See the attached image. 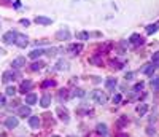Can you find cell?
I'll return each instance as SVG.
<instances>
[{"mask_svg": "<svg viewBox=\"0 0 159 137\" xmlns=\"http://www.w3.org/2000/svg\"><path fill=\"white\" fill-rule=\"evenodd\" d=\"M91 97L96 101V104H99V105H103L105 102H107V94H105L103 91H100V89H94L91 92Z\"/></svg>", "mask_w": 159, "mask_h": 137, "instance_id": "obj_1", "label": "cell"}, {"mask_svg": "<svg viewBox=\"0 0 159 137\" xmlns=\"http://www.w3.org/2000/svg\"><path fill=\"white\" fill-rule=\"evenodd\" d=\"M15 43L19 46V48H25L29 45V38L25 37V35H22V34H18L16 35V40H15Z\"/></svg>", "mask_w": 159, "mask_h": 137, "instance_id": "obj_2", "label": "cell"}, {"mask_svg": "<svg viewBox=\"0 0 159 137\" xmlns=\"http://www.w3.org/2000/svg\"><path fill=\"white\" fill-rule=\"evenodd\" d=\"M32 88H34L32 81H30V80H24L22 83H21V86H19V92H21V94H27Z\"/></svg>", "mask_w": 159, "mask_h": 137, "instance_id": "obj_3", "label": "cell"}, {"mask_svg": "<svg viewBox=\"0 0 159 137\" xmlns=\"http://www.w3.org/2000/svg\"><path fill=\"white\" fill-rule=\"evenodd\" d=\"M129 43H132L134 46H140V45L145 43V40H143V37H140L139 34H132L130 38H129Z\"/></svg>", "mask_w": 159, "mask_h": 137, "instance_id": "obj_4", "label": "cell"}, {"mask_svg": "<svg viewBox=\"0 0 159 137\" xmlns=\"http://www.w3.org/2000/svg\"><path fill=\"white\" fill-rule=\"evenodd\" d=\"M16 35H18V32H15V31L7 32V34L3 35V42L8 43V45H13V43H15V40H16Z\"/></svg>", "mask_w": 159, "mask_h": 137, "instance_id": "obj_5", "label": "cell"}, {"mask_svg": "<svg viewBox=\"0 0 159 137\" xmlns=\"http://www.w3.org/2000/svg\"><path fill=\"white\" fill-rule=\"evenodd\" d=\"M18 125H19V120H18L16 116H8V118L5 120V126H7L8 129H15Z\"/></svg>", "mask_w": 159, "mask_h": 137, "instance_id": "obj_6", "label": "cell"}, {"mask_svg": "<svg viewBox=\"0 0 159 137\" xmlns=\"http://www.w3.org/2000/svg\"><path fill=\"white\" fill-rule=\"evenodd\" d=\"M15 78H16V73L13 72V70H7V72H3V75H2V81H3V83H11Z\"/></svg>", "mask_w": 159, "mask_h": 137, "instance_id": "obj_7", "label": "cell"}, {"mask_svg": "<svg viewBox=\"0 0 159 137\" xmlns=\"http://www.w3.org/2000/svg\"><path fill=\"white\" fill-rule=\"evenodd\" d=\"M69 67H70V64H69L67 61H64V59L57 61V64L54 65V68H56V70H61V72H65V70H69Z\"/></svg>", "mask_w": 159, "mask_h": 137, "instance_id": "obj_8", "label": "cell"}, {"mask_svg": "<svg viewBox=\"0 0 159 137\" xmlns=\"http://www.w3.org/2000/svg\"><path fill=\"white\" fill-rule=\"evenodd\" d=\"M154 70H156V67H154L153 62H151V64H145V65L142 67V73H145V75H153Z\"/></svg>", "mask_w": 159, "mask_h": 137, "instance_id": "obj_9", "label": "cell"}, {"mask_svg": "<svg viewBox=\"0 0 159 137\" xmlns=\"http://www.w3.org/2000/svg\"><path fill=\"white\" fill-rule=\"evenodd\" d=\"M96 132L99 134V135H107V132H108V128H107V125L105 123H99V125L96 126Z\"/></svg>", "mask_w": 159, "mask_h": 137, "instance_id": "obj_10", "label": "cell"}, {"mask_svg": "<svg viewBox=\"0 0 159 137\" xmlns=\"http://www.w3.org/2000/svg\"><path fill=\"white\" fill-rule=\"evenodd\" d=\"M35 22L40 24V26H49V24H52V19L51 18H46V16H37L35 18Z\"/></svg>", "mask_w": 159, "mask_h": 137, "instance_id": "obj_11", "label": "cell"}, {"mask_svg": "<svg viewBox=\"0 0 159 137\" xmlns=\"http://www.w3.org/2000/svg\"><path fill=\"white\" fill-rule=\"evenodd\" d=\"M13 68H21V67H24L25 65V58L24 56H18L15 61H13Z\"/></svg>", "mask_w": 159, "mask_h": 137, "instance_id": "obj_12", "label": "cell"}, {"mask_svg": "<svg viewBox=\"0 0 159 137\" xmlns=\"http://www.w3.org/2000/svg\"><path fill=\"white\" fill-rule=\"evenodd\" d=\"M57 115H59V116H61V120H62V121H65V123H67V121L70 120L69 112L65 110V108H62V107H57Z\"/></svg>", "mask_w": 159, "mask_h": 137, "instance_id": "obj_13", "label": "cell"}, {"mask_svg": "<svg viewBox=\"0 0 159 137\" xmlns=\"http://www.w3.org/2000/svg\"><path fill=\"white\" fill-rule=\"evenodd\" d=\"M29 125H30L32 129H38L40 125H42V121H40L38 116H30V118H29Z\"/></svg>", "mask_w": 159, "mask_h": 137, "instance_id": "obj_14", "label": "cell"}, {"mask_svg": "<svg viewBox=\"0 0 159 137\" xmlns=\"http://www.w3.org/2000/svg\"><path fill=\"white\" fill-rule=\"evenodd\" d=\"M56 38H57V40H69V38H70V32H69L67 29H62V31H59V32L56 34Z\"/></svg>", "mask_w": 159, "mask_h": 137, "instance_id": "obj_15", "label": "cell"}, {"mask_svg": "<svg viewBox=\"0 0 159 137\" xmlns=\"http://www.w3.org/2000/svg\"><path fill=\"white\" fill-rule=\"evenodd\" d=\"M49 104H51V94H43L42 99H40V105L46 108V107H49Z\"/></svg>", "mask_w": 159, "mask_h": 137, "instance_id": "obj_16", "label": "cell"}, {"mask_svg": "<svg viewBox=\"0 0 159 137\" xmlns=\"http://www.w3.org/2000/svg\"><path fill=\"white\" fill-rule=\"evenodd\" d=\"M45 51H46V50H34V51H30L29 58H30V59H38L42 54H45Z\"/></svg>", "mask_w": 159, "mask_h": 137, "instance_id": "obj_17", "label": "cell"}, {"mask_svg": "<svg viewBox=\"0 0 159 137\" xmlns=\"http://www.w3.org/2000/svg\"><path fill=\"white\" fill-rule=\"evenodd\" d=\"M157 29H159V22H156V24H150V26H147V34H148V35H153Z\"/></svg>", "mask_w": 159, "mask_h": 137, "instance_id": "obj_18", "label": "cell"}, {"mask_svg": "<svg viewBox=\"0 0 159 137\" xmlns=\"http://www.w3.org/2000/svg\"><path fill=\"white\" fill-rule=\"evenodd\" d=\"M37 102V94H27L25 96V104L27 105H34Z\"/></svg>", "mask_w": 159, "mask_h": 137, "instance_id": "obj_19", "label": "cell"}, {"mask_svg": "<svg viewBox=\"0 0 159 137\" xmlns=\"http://www.w3.org/2000/svg\"><path fill=\"white\" fill-rule=\"evenodd\" d=\"M73 97H80V99H81V97H84V96H86V91L84 89H81V88H75V91H73Z\"/></svg>", "mask_w": 159, "mask_h": 137, "instance_id": "obj_20", "label": "cell"}, {"mask_svg": "<svg viewBox=\"0 0 159 137\" xmlns=\"http://www.w3.org/2000/svg\"><path fill=\"white\" fill-rule=\"evenodd\" d=\"M43 67H45V64H43L42 61H38V62H34V64L30 65V70H34V72H38V70H42Z\"/></svg>", "mask_w": 159, "mask_h": 137, "instance_id": "obj_21", "label": "cell"}, {"mask_svg": "<svg viewBox=\"0 0 159 137\" xmlns=\"http://www.w3.org/2000/svg\"><path fill=\"white\" fill-rule=\"evenodd\" d=\"M19 116H22V118L30 116V107H21L19 108Z\"/></svg>", "mask_w": 159, "mask_h": 137, "instance_id": "obj_22", "label": "cell"}, {"mask_svg": "<svg viewBox=\"0 0 159 137\" xmlns=\"http://www.w3.org/2000/svg\"><path fill=\"white\" fill-rule=\"evenodd\" d=\"M105 85H107V88H108V89H111V91H113V89L116 88V85H118V83H116V80H115V78H107Z\"/></svg>", "mask_w": 159, "mask_h": 137, "instance_id": "obj_23", "label": "cell"}, {"mask_svg": "<svg viewBox=\"0 0 159 137\" xmlns=\"http://www.w3.org/2000/svg\"><path fill=\"white\" fill-rule=\"evenodd\" d=\"M147 110H148V105H147V104H140V105L137 107V113H139L140 116L147 113Z\"/></svg>", "mask_w": 159, "mask_h": 137, "instance_id": "obj_24", "label": "cell"}, {"mask_svg": "<svg viewBox=\"0 0 159 137\" xmlns=\"http://www.w3.org/2000/svg\"><path fill=\"white\" fill-rule=\"evenodd\" d=\"M81 50H83V45H81V43H78V45H72V46H70V53H72V54H78Z\"/></svg>", "mask_w": 159, "mask_h": 137, "instance_id": "obj_25", "label": "cell"}, {"mask_svg": "<svg viewBox=\"0 0 159 137\" xmlns=\"http://www.w3.org/2000/svg\"><path fill=\"white\" fill-rule=\"evenodd\" d=\"M59 99H61V101H65V99H69V91L65 89V88L59 89Z\"/></svg>", "mask_w": 159, "mask_h": 137, "instance_id": "obj_26", "label": "cell"}, {"mask_svg": "<svg viewBox=\"0 0 159 137\" xmlns=\"http://www.w3.org/2000/svg\"><path fill=\"white\" fill-rule=\"evenodd\" d=\"M89 37H91V34H89V32H86V31L78 32V34H76V38H78V40H88Z\"/></svg>", "mask_w": 159, "mask_h": 137, "instance_id": "obj_27", "label": "cell"}, {"mask_svg": "<svg viewBox=\"0 0 159 137\" xmlns=\"http://www.w3.org/2000/svg\"><path fill=\"white\" fill-rule=\"evenodd\" d=\"M54 85H56V81H54V80H45L43 83H42V88H49V86L52 88Z\"/></svg>", "mask_w": 159, "mask_h": 137, "instance_id": "obj_28", "label": "cell"}, {"mask_svg": "<svg viewBox=\"0 0 159 137\" xmlns=\"http://www.w3.org/2000/svg\"><path fill=\"white\" fill-rule=\"evenodd\" d=\"M127 123H129V118H127V116H121V118H119V121H118V126L123 128V126L127 125Z\"/></svg>", "mask_w": 159, "mask_h": 137, "instance_id": "obj_29", "label": "cell"}, {"mask_svg": "<svg viewBox=\"0 0 159 137\" xmlns=\"http://www.w3.org/2000/svg\"><path fill=\"white\" fill-rule=\"evenodd\" d=\"M150 85H151V88H153V89H159V77L153 78V80L150 81Z\"/></svg>", "mask_w": 159, "mask_h": 137, "instance_id": "obj_30", "label": "cell"}, {"mask_svg": "<svg viewBox=\"0 0 159 137\" xmlns=\"http://www.w3.org/2000/svg\"><path fill=\"white\" fill-rule=\"evenodd\" d=\"M91 64H97V65H102V56H94V58H91L89 61Z\"/></svg>", "mask_w": 159, "mask_h": 137, "instance_id": "obj_31", "label": "cell"}, {"mask_svg": "<svg viewBox=\"0 0 159 137\" xmlns=\"http://www.w3.org/2000/svg\"><path fill=\"white\" fill-rule=\"evenodd\" d=\"M5 92H7L8 96H15V94H16V88H15V86H8Z\"/></svg>", "mask_w": 159, "mask_h": 137, "instance_id": "obj_32", "label": "cell"}, {"mask_svg": "<svg viewBox=\"0 0 159 137\" xmlns=\"http://www.w3.org/2000/svg\"><path fill=\"white\" fill-rule=\"evenodd\" d=\"M159 61V51H156L154 54H153V56H151V62L154 64V62H157Z\"/></svg>", "mask_w": 159, "mask_h": 137, "instance_id": "obj_33", "label": "cell"}, {"mask_svg": "<svg viewBox=\"0 0 159 137\" xmlns=\"http://www.w3.org/2000/svg\"><path fill=\"white\" fill-rule=\"evenodd\" d=\"M113 102H115V104L121 102V94H115V96H113Z\"/></svg>", "mask_w": 159, "mask_h": 137, "instance_id": "obj_34", "label": "cell"}, {"mask_svg": "<svg viewBox=\"0 0 159 137\" xmlns=\"http://www.w3.org/2000/svg\"><path fill=\"white\" fill-rule=\"evenodd\" d=\"M110 64H111V67H118V68H121V67H123V64H121V62H118V61H111Z\"/></svg>", "mask_w": 159, "mask_h": 137, "instance_id": "obj_35", "label": "cell"}, {"mask_svg": "<svg viewBox=\"0 0 159 137\" xmlns=\"http://www.w3.org/2000/svg\"><path fill=\"white\" fill-rule=\"evenodd\" d=\"M143 89V83H142V81H140V83H137L135 86H134V91H142Z\"/></svg>", "mask_w": 159, "mask_h": 137, "instance_id": "obj_36", "label": "cell"}, {"mask_svg": "<svg viewBox=\"0 0 159 137\" xmlns=\"http://www.w3.org/2000/svg\"><path fill=\"white\" fill-rule=\"evenodd\" d=\"M3 105H5V96L0 94V107H3Z\"/></svg>", "mask_w": 159, "mask_h": 137, "instance_id": "obj_37", "label": "cell"}, {"mask_svg": "<svg viewBox=\"0 0 159 137\" xmlns=\"http://www.w3.org/2000/svg\"><path fill=\"white\" fill-rule=\"evenodd\" d=\"M13 7H15L16 10H19V8H21V2H19V0H15V3H13Z\"/></svg>", "mask_w": 159, "mask_h": 137, "instance_id": "obj_38", "label": "cell"}, {"mask_svg": "<svg viewBox=\"0 0 159 137\" xmlns=\"http://www.w3.org/2000/svg\"><path fill=\"white\" fill-rule=\"evenodd\" d=\"M124 78H126V80H132V78H134V73L129 72V73H126V75H124Z\"/></svg>", "mask_w": 159, "mask_h": 137, "instance_id": "obj_39", "label": "cell"}, {"mask_svg": "<svg viewBox=\"0 0 159 137\" xmlns=\"http://www.w3.org/2000/svg\"><path fill=\"white\" fill-rule=\"evenodd\" d=\"M19 22H21L22 26H29V21H27V19H21Z\"/></svg>", "mask_w": 159, "mask_h": 137, "instance_id": "obj_40", "label": "cell"}, {"mask_svg": "<svg viewBox=\"0 0 159 137\" xmlns=\"http://www.w3.org/2000/svg\"><path fill=\"white\" fill-rule=\"evenodd\" d=\"M115 137H127V134H126V132H119V134H116Z\"/></svg>", "mask_w": 159, "mask_h": 137, "instance_id": "obj_41", "label": "cell"}, {"mask_svg": "<svg viewBox=\"0 0 159 137\" xmlns=\"http://www.w3.org/2000/svg\"><path fill=\"white\" fill-rule=\"evenodd\" d=\"M147 131H148V134H150V135H153V134H154V129H151V128H148Z\"/></svg>", "mask_w": 159, "mask_h": 137, "instance_id": "obj_42", "label": "cell"}, {"mask_svg": "<svg viewBox=\"0 0 159 137\" xmlns=\"http://www.w3.org/2000/svg\"><path fill=\"white\" fill-rule=\"evenodd\" d=\"M51 137H61V135H51Z\"/></svg>", "mask_w": 159, "mask_h": 137, "instance_id": "obj_43", "label": "cell"}, {"mask_svg": "<svg viewBox=\"0 0 159 137\" xmlns=\"http://www.w3.org/2000/svg\"><path fill=\"white\" fill-rule=\"evenodd\" d=\"M69 137H76V135H69Z\"/></svg>", "mask_w": 159, "mask_h": 137, "instance_id": "obj_44", "label": "cell"}, {"mask_svg": "<svg viewBox=\"0 0 159 137\" xmlns=\"http://www.w3.org/2000/svg\"><path fill=\"white\" fill-rule=\"evenodd\" d=\"M86 137H89V135H86Z\"/></svg>", "mask_w": 159, "mask_h": 137, "instance_id": "obj_45", "label": "cell"}]
</instances>
